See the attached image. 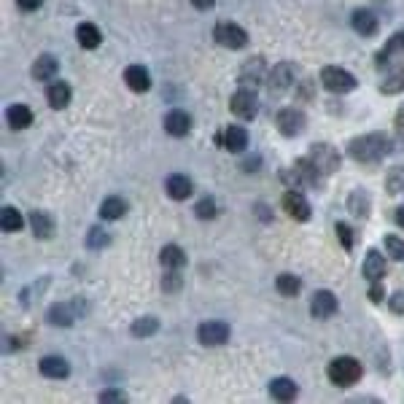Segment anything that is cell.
Here are the masks:
<instances>
[{
    "label": "cell",
    "mask_w": 404,
    "mask_h": 404,
    "mask_svg": "<svg viewBox=\"0 0 404 404\" xmlns=\"http://www.w3.org/2000/svg\"><path fill=\"white\" fill-rule=\"evenodd\" d=\"M71 97H73V90H71V84H65V81H51V84L46 87V100H49V105H51L54 111L68 108Z\"/></svg>",
    "instance_id": "obj_20"
},
{
    "label": "cell",
    "mask_w": 404,
    "mask_h": 404,
    "mask_svg": "<svg viewBox=\"0 0 404 404\" xmlns=\"http://www.w3.org/2000/svg\"><path fill=\"white\" fill-rule=\"evenodd\" d=\"M321 176H331L337 167H340V151L329 146V143H313L310 146V157H307Z\"/></svg>",
    "instance_id": "obj_6"
},
{
    "label": "cell",
    "mask_w": 404,
    "mask_h": 404,
    "mask_svg": "<svg viewBox=\"0 0 404 404\" xmlns=\"http://www.w3.org/2000/svg\"><path fill=\"white\" fill-rule=\"evenodd\" d=\"M162 288L165 291H178L180 288V275L176 269H167V275L162 278Z\"/></svg>",
    "instance_id": "obj_41"
},
{
    "label": "cell",
    "mask_w": 404,
    "mask_h": 404,
    "mask_svg": "<svg viewBox=\"0 0 404 404\" xmlns=\"http://www.w3.org/2000/svg\"><path fill=\"white\" fill-rule=\"evenodd\" d=\"M321 84H324V90L334 92V94H345V92L356 90V75L343 71V68L326 65V68L321 71Z\"/></svg>",
    "instance_id": "obj_5"
},
{
    "label": "cell",
    "mask_w": 404,
    "mask_h": 404,
    "mask_svg": "<svg viewBox=\"0 0 404 404\" xmlns=\"http://www.w3.org/2000/svg\"><path fill=\"white\" fill-rule=\"evenodd\" d=\"M216 143L224 146L229 154H243V151L248 149V133L243 127H226L224 133H219Z\"/></svg>",
    "instance_id": "obj_13"
},
{
    "label": "cell",
    "mask_w": 404,
    "mask_h": 404,
    "mask_svg": "<svg viewBox=\"0 0 404 404\" xmlns=\"http://www.w3.org/2000/svg\"><path fill=\"white\" fill-rule=\"evenodd\" d=\"M391 310L393 313H404V294H393L391 297Z\"/></svg>",
    "instance_id": "obj_46"
},
{
    "label": "cell",
    "mask_w": 404,
    "mask_h": 404,
    "mask_svg": "<svg viewBox=\"0 0 404 404\" xmlns=\"http://www.w3.org/2000/svg\"><path fill=\"white\" fill-rule=\"evenodd\" d=\"M380 92L383 94H399V92H404V65L380 84Z\"/></svg>",
    "instance_id": "obj_35"
},
{
    "label": "cell",
    "mask_w": 404,
    "mask_h": 404,
    "mask_svg": "<svg viewBox=\"0 0 404 404\" xmlns=\"http://www.w3.org/2000/svg\"><path fill=\"white\" fill-rule=\"evenodd\" d=\"M46 321L51 324V326H73V321H75V310H73V305H62V302H57V305H51L49 307V313H46Z\"/></svg>",
    "instance_id": "obj_22"
},
{
    "label": "cell",
    "mask_w": 404,
    "mask_h": 404,
    "mask_svg": "<svg viewBox=\"0 0 404 404\" xmlns=\"http://www.w3.org/2000/svg\"><path fill=\"white\" fill-rule=\"evenodd\" d=\"M361 272H364V278L369 281V283H377L380 278H386V256L380 254V251H367L364 256V264H361Z\"/></svg>",
    "instance_id": "obj_17"
},
{
    "label": "cell",
    "mask_w": 404,
    "mask_h": 404,
    "mask_svg": "<svg viewBox=\"0 0 404 404\" xmlns=\"http://www.w3.org/2000/svg\"><path fill=\"white\" fill-rule=\"evenodd\" d=\"M165 189L173 200H189L192 192H195V183H192L189 176H183V173H173V176L165 178Z\"/></svg>",
    "instance_id": "obj_19"
},
{
    "label": "cell",
    "mask_w": 404,
    "mask_h": 404,
    "mask_svg": "<svg viewBox=\"0 0 404 404\" xmlns=\"http://www.w3.org/2000/svg\"><path fill=\"white\" fill-rule=\"evenodd\" d=\"M229 334H232V329L226 321H202L197 329V340L205 348H219V345L229 343Z\"/></svg>",
    "instance_id": "obj_8"
},
{
    "label": "cell",
    "mask_w": 404,
    "mask_h": 404,
    "mask_svg": "<svg viewBox=\"0 0 404 404\" xmlns=\"http://www.w3.org/2000/svg\"><path fill=\"white\" fill-rule=\"evenodd\" d=\"M386 251H388L391 259H396V262H404V240L396 238V235H386Z\"/></svg>",
    "instance_id": "obj_38"
},
{
    "label": "cell",
    "mask_w": 404,
    "mask_h": 404,
    "mask_svg": "<svg viewBox=\"0 0 404 404\" xmlns=\"http://www.w3.org/2000/svg\"><path fill=\"white\" fill-rule=\"evenodd\" d=\"M124 84L130 87L133 92H149L151 90V73L146 65H127L124 71Z\"/></svg>",
    "instance_id": "obj_16"
},
{
    "label": "cell",
    "mask_w": 404,
    "mask_h": 404,
    "mask_svg": "<svg viewBox=\"0 0 404 404\" xmlns=\"http://www.w3.org/2000/svg\"><path fill=\"white\" fill-rule=\"evenodd\" d=\"M326 374H329V380L334 383V386L345 388V386L359 383L361 374H364V367H361V361L353 359V356H337V359L329 361Z\"/></svg>",
    "instance_id": "obj_2"
},
{
    "label": "cell",
    "mask_w": 404,
    "mask_h": 404,
    "mask_svg": "<svg viewBox=\"0 0 404 404\" xmlns=\"http://www.w3.org/2000/svg\"><path fill=\"white\" fill-rule=\"evenodd\" d=\"M75 38H78L81 49H97L100 41H103V32H100L97 25H92V22H81V25L75 27Z\"/></svg>",
    "instance_id": "obj_25"
},
{
    "label": "cell",
    "mask_w": 404,
    "mask_h": 404,
    "mask_svg": "<svg viewBox=\"0 0 404 404\" xmlns=\"http://www.w3.org/2000/svg\"><path fill=\"white\" fill-rule=\"evenodd\" d=\"M124 213H127V202L121 197L111 195L100 202V216H103L105 221H119Z\"/></svg>",
    "instance_id": "obj_28"
},
{
    "label": "cell",
    "mask_w": 404,
    "mask_h": 404,
    "mask_svg": "<svg viewBox=\"0 0 404 404\" xmlns=\"http://www.w3.org/2000/svg\"><path fill=\"white\" fill-rule=\"evenodd\" d=\"M283 180L291 183L294 189H310V186H318L321 173H318V167L310 159H300V162H294L291 167H286Z\"/></svg>",
    "instance_id": "obj_3"
},
{
    "label": "cell",
    "mask_w": 404,
    "mask_h": 404,
    "mask_svg": "<svg viewBox=\"0 0 404 404\" xmlns=\"http://www.w3.org/2000/svg\"><path fill=\"white\" fill-rule=\"evenodd\" d=\"M267 78V68H264V60H248L243 65V71H240V84L245 87V90H251V87H259L262 81Z\"/></svg>",
    "instance_id": "obj_18"
},
{
    "label": "cell",
    "mask_w": 404,
    "mask_h": 404,
    "mask_svg": "<svg viewBox=\"0 0 404 404\" xmlns=\"http://www.w3.org/2000/svg\"><path fill=\"white\" fill-rule=\"evenodd\" d=\"M275 288H278L283 297H297L302 291V281L297 275H291V272H283V275L275 278Z\"/></svg>",
    "instance_id": "obj_32"
},
{
    "label": "cell",
    "mask_w": 404,
    "mask_h": 404,
    "mask_svg": "<svg viewBox=\"0 0 404 404\" xmlns=\"http://www.w3.org/2000/svg\"><path fill=\"white\" fill-rule=\"evenodd\" d=\"M283 210L294 219V221H307L310 219V202H307V197L302 195V189H288L283 195Z\"/></svg>",
    "instance_id": "obj_11"
},
{
    "label": "cell",
    "mask_w": 404,
    "mask_h": 404,
    "mask_svg": "<svg viewBox=\"0 0 404 404\" xmlns=\"http://www.w3.org/2000/svg\"><path fill=\"white\" fill-rule=\"evenodd\" d=\"M195 213L197 219H202V221H210V219H216V202H213V197H205V200H200L195 205Z\"/></svg>",
    "instance_id": "obj_39"
},
{
    "label": "cell",
    "mask_w": 404,
    "mask_h": 404,
    "mask_svg": "<svg viewBox=\"0 0 404 404\" xmlns=\"http://www.w3.org/2000/svg\"><path fill=\"white\" fill-rule=\"evenodd\" d=\"M97 399H100V402H127V393L116 388H105Z\"/></svg>",
    "instance_id": "obj_42"
},
{
    "label": "cell",
    "mask_w": 404,
    "mask_h": 404,
    "mask_svg": "<svg viewBox=\"0 0 404 404\" xmlns=\"http://www.w3.org/2000/svg\"><path fill=\"white\" fill-rule=\"evenodd\" d=\"M30 226H32V232H35V238H41V240H49L54 235V219H51L46 210H32Z\"/></svg>",
    "instance_id": "obj_26"
},
{
    "label": "cell",
    "mask_w": 404,
    "mask_h": 404,
    "mask_svg": "<svg viewBox=\"0 0 404 404\" xmlns=\"http://www.w3.org/2000/svg\"><path fill=\"white\" fill-rule=\"evenodd\" d=\"M300 78V68L294 62H278L267 73V87L272 94H283L286 90H291V84H297Z\"/></svg>",
    "instance_id": "obj_4"
},
{
    "label": "cell",
    "mask_w": 404,
    "mask_h": 404,
    "mask_svg": "<svg viewBox=\"0 0 404 404\" xmlns=\"http://www.w3.org/2000/svg\"><path fill=\"white\" fill-rule=\"evenodd\" d=\"M340 310V302L331 291H315L313 300H310V315L318 318V321H326L331 315H337Z\"/></svg>",
    "instance_id": "obj_12"
},
{
    "label": "cell",
    "mask_w": 404,
    "mask_h": 404,
    "mask_svg": "<svg viewBox=\"0 0 404 404\" xmlns=\"http://www.w3.org/2000/svg\"><path fill=\"white\" fill-rule=\"evenodd\" d=\"M348 210H350L356 219H367V216H369V197L364 195L361 189H356V192L350 195V200H348Z\"/></svg>",
    "instance_id": "obj_33"
},
{
    "label": "cell",
    "mask_w": 404,
    "mask_h": 404,
    "mask_svg": "<svg viewBox=\"0 0 404 404\" xmlns=\"http://www.w3.org/2000/svg\"><path fill=\"white\" fill-rule=\"evenodd\" d=\"M386 189L388 195H402L404 192V167H393L386 178Z\"/></svg>",
    "instance_id": "obj_36"
},
{
    "label": "cell",
    "mask_w": 404,
    "mask_h": 404,
    "mask_svg": "<svg viewBox=\"0 0 404 404\" xmlns=\"http://www.w3.org/2000/svg\"><path fill=\"white\" fill-rule=\"evenodd\" d=\"M57 71H60V62L51 54H41L38 60L32 62V78L35 81H51L57 75Z\"/></svg>",
    "instance_id": "obj_23"
},
{
    "label": "cell",
    "mask_w": 404,
    "mask_h": 404,
    "mask_svg": "<svg viewBox=\"0 0 404 404\" xmlns=\"http://www.w3.org/2000/svg\"><path fill=\"white\" fill-rule=\"evenodd\" d=\"M297 383L291 380V377H275L272 383H269V396L272 399H278V402H291V399H297Z\"/></svg>",
    "instance_id": "obj_24"
},
{
    "label": "cell",
    "mask_w": 404,
    "mask_h": 404,
    "mask_svg": "<svg viewBox=\"0 0 404 404\" xmlns=\"http://www.w3.org/2000/svg\"><path fill=\"white\" fill-rule=\"evenodd\" d=\"M41 3H44V0H16V6H19L22 11H38Z\"/></svg>",
    "instance_id": "obj_43"
},
{
    "label": "cell",
    "mask_w": 404,
    "mask_h": 404,
    "mask_svg": "<svg viewBox=\"0 0 404 404\" xmlns=\"http://www.w3.org/2000/svg\"><path fill=\"white\" fill-rule=\"evenodd\" d=\"M229 111L238 116V119H254L256 111H259V100H256V94L251 90H238L232 97H229Z\"/></svg>",
    "instance_id": "obj_9"
},
{
    "label": "cell",
    "mask_w": 404,
    "mask_h": 404,
    "mask_svg": "<svg viewBox=\"0 0 404 404\" xmlns=\"http://www.w3.org/2000/svg\"><path fill=\"white\" fill-rule=\"evenodd\" d=\"M6 121H8L14 130H25V127H30L32 124V111L27 108V105L16 103L6 111Z\"/></svg>",
    "instance_id": "obj_29"
},
{
    "label": "cell",
    "mask_w": 404,
    "mask_h": 404,
    "mask_svg": "<svg viewBox=\"0 0 404 404\" xmlns=\"http://www.w3.org/2000/svg\"><path fill=\"white\" fill-rule=\"evenodd\" d=\"M108 243H111L108 232H105V229H100V226H92L90 235H87V245H90L92 251H100V248H105Z\"/></svg>",
    "instance_id": "obj_37"
},
{
    "label": "cell",
    "mask_w": 404,
    "mask_h": 404,
    "mask_svg": "<svg viewBox=\"0 0 404 404\" xmlns=\"http://www.w3.org/2000/svg\"><path fill=\"white\" fill-rule=\"evenodd\" d=\"M350 25H353V30L359 32V35H364V38H372V35H377V30H380V19H377L372 11H367V8H356L353 16H350Z\"/></svg>",
    "instance_id": "obj_15"
},
{
    "label": "cell",
    "mask_w": 404,
    "mask_h": 404,
    "mask_svg": "<svg viewBox=\"0 0 404 404\" xmlns=\"http://www.w3.org/2000/svg\"><path fill=\"white\" fill-rule=\"evenodd\" d=\"M192 6H195L197 11H210L216 6V0H192Z\"/></svg>",
    "instance_id": "obj_47"
},
{
    "label": "cell",
    "mask_w": 404,
    "mask_h": 404,
    "mask_svg": "<svg viewBox=\"0 0 404 404\" xmlns=\"http://www.w3.org/2000/svg\"><path fill=\"white\" fill-rule=\"evenodd\" d=\"M22 226H25V219H22L19 208L6 205V208L0 210V229H3V232H19Z\"/></svg>",
    "instance_id": "obj_31"
},
{
    "label": "cell",
    "mask_w": 404,
    "mask_h": 404,
    "mask_svg": "<svg viewBox=\"0 0 404 404\" xmlns=\"http://www.w3.org/2000/svg\"><path fill=\"white\" fill-rule=\"evenodd\" d=\"M38 369L49 380H65L71 374V364L62 359V356H44L41 364H38Z\"/></svg>",
    "instance_id": "obj_21"
},
{
    "label": "cell",
    "mask_w": 404,
    "mask_h": 404,
    "mask_svg": "<svg viewBox=\"0 0 404 404\" xmlns=\"http://www.w3.org/2000/svg\"><path fill=\"white\" fill-rule=\"evenodd\" d=\"M393 127H396V135L404 140V105L396 111V119H393Z\"/></svg>",
    "instance_id": "obj_45"
},
{
    "label": "cell",
    "mask_w": 404,
    "mask_h": 404,
    "mask_svg": "<svg viewBox=\"0 0 404 404\" xmlns=\"http://www.w3.org/2000/svg\"><path fill=\"white\" fill-rule=\"evenodd\" d=\"M334 232H337V240L343 243L345 251H350V248H353V229H350L348 224H343V221H337Z\"/></svg>",
    "instance_id": "obj_40"
},
{
    "label": "cell",
    "mask_w": 404,
    "mask_h": 404,
    "mask_svg": "<svg viewBox=\"0 0 404 404\" xmlns=\"http://www.w3.org/2000/svg\"><path fill=\"white\" fill-rule=\"evenodd\" d=\"M275 124H278V130H281L286 137H294V135H300L302 130H305L307 116L302 114L300 108H283V111H278Z\"/></svg>",
    "instance_id": "obj_10"
},
{
    "label": "cell",
    "mask_w": 404,
    "mask_h": 404,
    "mask_svg": "<svg viewBox=\"0 0 404 404\" xmlns=\"http://www.w3.org/2000/svg\"><path fill=\"white\" fill-rule=\"evenodd\" d=\"M213 38L224 49H235V51L248 46V32L243 30L240 25H235V22H219L213 27Z\"/></svg>",
    "instance_id": "obj_7"
},
{
    "label": "cell",
    "mask_w": 404,
    "mask_h": 404,
    "mask_svg": "<svg viewBox=\"0 0 404 404\" xmlns=\"http://www.w3.org/2000/svg\"><path fill=\"white\" fill-rule=\"evenodd\" d=\"M165 133L173 135V137H186L192 133V116L180 108H173L165 114Z\"/></svg>",
    "instance_id": "obj_14"
},
{
    "label": "cell",
    "mask_w": 404,
    "mask_h": 404,
    "mask_svg": "<svg viewBox=\"0 0 404 404\" xmlns=\"http://www.w3.org/2000/svg\"><path fill=\"white\" fill-rule=\"evenodd\" d=\"M396 224L404 229V205H402V208H396Z\"/></svg>",
    "instance_id": "obj_48"
},
{
    "label": "cell",
    "mask_w": 404,
    "mask_h": 404,
    "mask_svg": "<svg viewBox=\"0 0 404 404\" xmlns=\"http://www.w3.org/2000/svg\"><path fill=\"white\" fill-rule=\"evenodd\" d=\"M369 300H372L374 305H380V302L386 300V294H383V288H380V281L372 283V288H369Z\"/></svg>",
    "instance_id": "obj_44"
},
{
    "label": "cell",
    "mask_w": 404,
    "mask_h": 404,
    "mask_svg": "<svg viewBox=\"0 0 404 404\" xmlns=\"http://www.w3.org/2000/svg\"><path fill=\"white\" fill-rule=\"evenodd\" d=\"M402 51H404V30H399L396 35H391L388 41H386V46L377 51L374 60H377V65L383 68V65H388L391 57H396V54H402Z\"/></svg>",
    "instance_id": "obj_27"
},
{
    "label": "cell",
    "mask_w": 404,
    "mask_h": 404,
    "mask_svg": "<svg viewBox=\"0 0 404 404\" xmlns=\"http://www.w3.org/2000/svg\"><path fill=\"white\" fill-rule=\"evenodd\" d=\"M157 329H159V321L157 318H137V321H133V337H137V340H143V337H151V334H157Z\"/></svg>",
    "instance_id": "obj_34"
},
{
    "label": "cell",
    "mask_w": 404,
    "mask_h": 404,
    "mask_svg": "<svg viewBox=\"0 0 404 404\" xmlns=\"http://www.w3.org/2000/svg\"><path fill=\"white\" fill-rule=\"evenodd\" d=\"M393 149L391 137L386 133H369V135H359L348 143V154L350 159H356L361 165H374L380 159H386Z\"/></svg>",
    "instance_id": "obj_1"
},
{
    "label": "cell",
    "mask_w": 404,
    "mask_h": 404,
    "mask_svg": "<svg viewBox=\"0 0 404 404\" xmlns=\"http://www.w3.org/2000/svg\"><path fill=\"white\" fill-rule=\"evenodd\" d=\"M159 262H162V267L167 269H180L186 264V254H183L180 245H165V248L159 251Z\"/></svg>",
    "instance_id": "obj_30"
}]
</instances>
